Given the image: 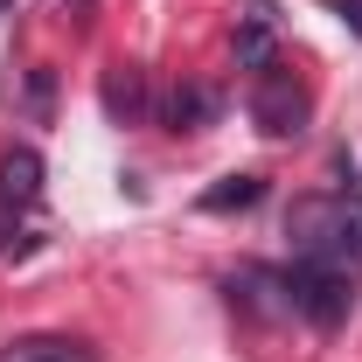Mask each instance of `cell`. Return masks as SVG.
Listing matches in <instances>:
<instances>
[{
  "label": "cell",
  "instance_id": "obj_5",
  "mask_svg": "<svg viewBox=\"0 0 362 362\" xmlns=\"http://www.w3.org/2000/svg\"><path fill=\"white\" fill-rule=\"evenodd\" d=\"M42 202V153L35 146H7L0 153V209H35Z\"/></svg>",
  "mask_w": 362,
  "mask_h": 362
},
{
  "label": "cell",
  "instance_id": "obj_1",
  "mask_svg": "<svg viewBox=\"0 0 362 362\" xmlns=\"http://www.w3.org/2000/svg\"><path fill=\"white\" fill-rule=\"evenodd\" d=\"M286 307L300 320H314V327H341L349 307H356V279L341 265H327V258H293V272H286Z\"/></svg>",
  "mask_w": 362,
  "mask_h": 362
},
{
  "label": "cell",
  "instance_id": "obj_10",
  "mask_svg": "<svg viewBox=\"0 0 362 362\" xmlns=\"http://www.w3.org/2000/svg\"><path fill=\"white\" fill-rule=\"evenodd\" d=\"M327 265H341L349 279L362 272V216H349V223H341V237H334V251H327Z\"/></svg>",
  "mask_w": 362,
  "mask_h": 362
},
{
  "label": "cell",
  "instance_id": "obj_13",
  "mask_svg": "<svg viewBox=\"0 0 362 362\" xmlns=\"http://www.w3.org/2000/svg\"><path fill=\"white\" fill-rule=\"evenodd\" d=\"M90 7H98V0H63V14H90Z\"/></svg>",
  "mask_w": 362,
  "mask_h": 362
},
{
  "label": "cell",
  "instance_id": "obj_6",
  "mask_svg": "<svg viewBox=\"0 0 362 362\" xmlns=\"http://www.w3.org/2000/svg\"><path fill=\"white\" fill-rule=\"evenodd\" d=\"M98 105H105V119L112 126H139L146 112H153V98H146V77L139 70H105V84H98Z\"/></svg>",
  "mask_w": 362,
  "mask_h": 362
},
{
  "label": "cell",
  "instance_id": "obj_3",
  "mask_svg": "<svg viewBox=\"0 0 362 362\" xmlns=\"http://www.w3.org/2000/svg\"><path fill=\"white\" fill-rule=\"evenodd\" d=\"M349 216H356V209H349L341 195H293V209H286V237H293V258H327Z\"/></svg>",
  "mask_w": 362,
  "mask_h": 362
},
{
  "label": "cell",
  "instance_id": "obj_8",
  "mask_svg": "<svg viewBox=\"0 0 362 362\" xmlns=\"http://www.w3.org/2000/svg\"><path fill=\"white\" fill-rule=\"evenodd\" d=\"M0 362H98V349L70 334H21L14 349H0Z\"/></svg>",
  "mask_w": 362,
  "mask_h": 362
},
{
  "label": "cell",
  "instance_id": "obj_11",
  "mask_svg": "<svg viewBox=\"0 0 362 362\" xmlns=\"http://www.w3.org/2000/svg\"><path fill=\"white\" fill-rule=\"evenodd\" d=\"M49 98H56V77L49 70H28V119H49Z\"/></svg>",
  "mask_w": 362,
  "mask_h": 362
},
{
  "label": "cell",
  "instance_id": "obj_2",
  "mask_svg": "<svg viewBox=\"0 0 362 362\" xmlns=\"http://www.w3.org/2000/svg\"><path fill=\"white\" fill-rule=\"evenodd\" d=\"M251 126L265 139H293V133H307V119H314V98H307V84L293 77V70H258V84H251Z\"/></svg>",
  "mask_w": 362,
  "mask_h": 362
},
{
  "label": "cell",
  "instance_id": "obj_9",
  "mask_svg": "<svg viewBox=\"0 0 362 362\" xmlns=\"http://www.w3.org/2000/svg\"><path fill=\"white\" fill-rule=\"evenodd\" d=\"M251 202H265V175H223L209 195H202V209L209 216H230V209H251Z\"/></svg>",
  "mask_w": 362,
  "mask_h": 362
},
{
  "label": "cell",
  "instance_id": "obj_4",
  "mask_svg": "<svg viewBox=\"0 0 362 362\" xmlns=\"http://www.w3.org/2000/svg\"><path fill=\"white\" fill-rule=\"evenodd\" d=\"M216 112H223L216 84H195V77H181V84L160 98V126H168V133H202V126H216Z\"/></svg>",
  "mask_w": 362,
  "mask_h": 362
},
{
  "label": "cell",
  "instance_id": "obj_7",
  "mask_svg": "<svg viewBox=\"0 0 362 362\" xmlns=\"http://www.w3.org/2000/svg\"><path fill=\"white\" fill-rule=\"evenodd\" d=\"M272 0H244V21H237V70H272L279 35H272Z\"/></svg>",
  "mask_w": 362,
  "mask_h": 362
},
{
  "label": "cell",
  "instance_id": "obj_12",
  "mask_svg": "<svg viewBox=\"0 0 362 362\" xmlns=\"http://www.w3.org/2000/svg\"><path fill=\"white\" fill-rule=\"evenodd\" d=\"M334 14H341V21H349V28L362 35V0H334Z\"/></svg>",
  "mask_w": 362,
  "mask_h": 362
}]
</instances>
